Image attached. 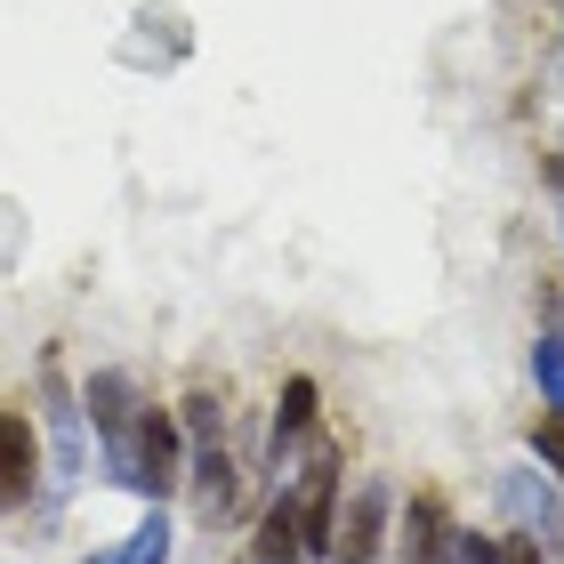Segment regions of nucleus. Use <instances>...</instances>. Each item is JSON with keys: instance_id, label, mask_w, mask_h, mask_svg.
Masks as SVG:
<instances>
[{"instance_id": "1", "label": "nucleus", "mask_w": 564, "mask_h": 564, "mask_svg": "<svg viewBox=\"0 0 564 564\" xmlns=\"http://www.w3.org/2000/svg\"><path fill=\"white\" fill-rule=\"evenodd\" d=\"M106 459H113V484L162 500L170 484H177V427H170V412H153V403H145V412L106 444Z\"/></svg>"}, {"instance_id": "2", "label": "nucleus", "mask_w": 564, "mask_h": 564, "mask_svg": "<svg viewBox=\"0 0 564 564\" xmlns=\"http://www.w3.org/2000/svg\"><path fill=\"white\" fill-rule=\"evenodd\" d=\"M33 468H41L33 420H24V412H0V508H24V492H33Z\"/></svg>"}, {"instance_id": "3", "label": "nucleus", "mask_w": 564, "mask_h": 564, "mask_svg": "<svg viewBox=\"0 0 564 564\" xmlns=\"http://www.w3.org/2000/svg\"><path fill=\"white\" fill-rule=\"evenodd\" d=\"M379 532H388V492L364 484V492H355V517L339 532V564H379Z\"/></svg>"}, {"instance_id": "4", "label": "nucleus", "mask_w": 564, "mask_h": 564, "mask_svg": "<svg viewBox=\"0 0 564 564\" xmlns=\"http://www.w3.org/2000/svg\"><path fill=\"white\" fill-rule=\"evenodd\" d=\"M500 492H508V508H517L524 524H541V532H556V541H564V500L549 492V468H541V476H532V468H508Z\"/></svg>"}, {"instance_id": "5", "label": "nucleus", "mask_w": 564, "mask_h": 564, "mask_svg": "<svg viewBox=\"0 0 564 564\" xmlns=\"http://www.w3.org/2000/svg\"><path fill=\"white\" fill-rule=\"evenodd\" d=\"M315 549H306V524H299V508L291 500H274V517L259 524V564H306Z\"/></svg>"}, {"instance_id": "6", "label": "nucleus", "mask_w": 564, "mask_h": 564, "mask_svg": "<svg viewBox=\"0 0 564 564\" xmlns=\"http://www.w3.org/2000/svg\"><path fill=\"white\" fill-rule=\"evenodd\" d=\"M170 549H177V541H170V517L153 508V517L130 532V541H121V549H97L89 564H170Z\"/></svg>"}, {"instance_id": "7", "label": "nucleus", "mask_w": 564, "mask_h": 564, "mask_svg": "<svg viewBox=\"0 0 564 564\" xmlns=\"http://www.w3.org/2000/svg\"><path fill=\"white\" fill-rule=\"evenodd\" d=\"M306 427H315V379H291V388H282V412H274V459L291 452Z\"/></svg>"}, {"instance_id": "8", "label": "nucleus", "mask_w": 564, "mask_h": 564, "mask_svg": "<svg viewBox=\"0 0 564 564\" xmlns=\"http://www.w3.org/2000/svg\"><path fill=\"white\" fill-rule=\"evenodd\" d=\"M532 379H541V395L564 412V330H549V339L532 347Z\"/></svg>"}, {"instance_id": "9", "label": "nucleus", "mask_w": 564, "mask_h": 564, "mask_svg": "<svg viewBox=\"0 0 564 564\" xmlns=\"http://www.w3.org/2000/svg\"><path fill=\"white\" fill-rule=\"evenodd\" d=\"M532 452H541V468L564 484V412L556 420H541V427H532Z\"/></svg>"}, {"instance_id": "10", "label": "nucleus", "mask_w": 564, "mask_h": 564, "mask_svg": "<svg viewBox=\"0 0 564 564\" xmlns=\"http://www.w3.org/2000/svg\"><path fill=\"white\" fill-rule=\"evenodd\" d=\"M444 564H500V541H476V532H452Z\"/></svg>"}, {"instance_id": "11", "label": "nucleus", "mask_w": 564, "mask_h": 564, "mask_svg": "<svg viewBox=\"0 0 564 564\" xmlns=\"http://www.w3.org/2000/svg\"><path fill=\"white\" fill-rule=\"evenodd\" d=\"M500 564H541V556H532V541H508V549H500Z\"/></svg>"}]
</instances>
